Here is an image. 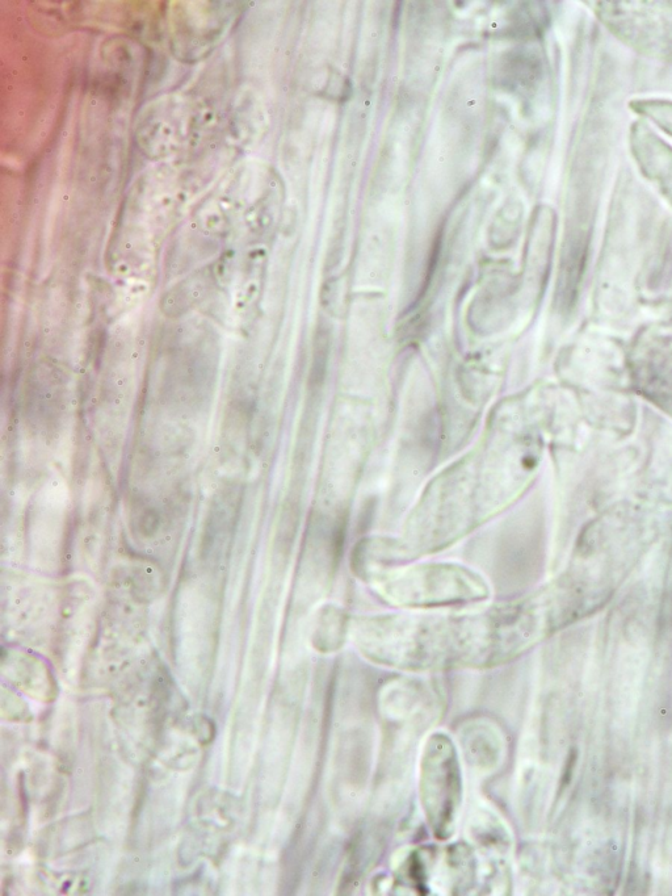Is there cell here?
Listing matches in <instances>:
<instances>
[{
	"label": "cell",
	"mask_w": 672,
	"mask_h": 896,
	"mask_svg": "<svg viewBox=\"0 0 672 896\" xmlns=\"http://www.w3.org/2000/svg\"><path fill=\"white\" fill-rule=\"evenodd\" d=\"M587 249L586 233H579L567 242L558 286V301L565 311H569L577 300L579 284L586 267Z\"/></svg>",
	"instance_id": "6da1fadb"
}]
</instances>
